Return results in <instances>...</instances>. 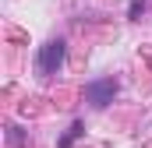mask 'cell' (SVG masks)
<instances>
[{"instance_id":"6da1fadb","label":"cell","mask_w":152,"mask_h":148,"mask_svg":"<svg viewBox=\"0 0 152 148\" xmlns=\"http://www.w3.org/2000/svg\"><path fill=\"white\" fill-rule=\"evenodd\" d=\"M64 64V42L60 39H53V42H46L42 49H39V60H36V71L42 74V78H53L57 74V67Z\"/></svg>"},{"instance_id":"3957f363","label":"cell","mask_w":152,"mask_h":148,"mask_svg":"<svg viewBox=\"0 0 152 148\" xmlns=\"http://www.w3.org/2000/svg\"><path fill=\"white\" fill-rule=\"evenodd\" d=\"M78 134H81V123H75V127H71V131H67V134L60 138V148H67V145H71V141L78 138Z\"/></svg>"},{"instance_id":"7a4b0ae2","label":"cell","mask_w":152,"mask_h":148,"mask_svg":"<svg viewBox=\"0 0 152 148\" xmlns=\"http://www.w3.org/2000/svg\"><path fill=\"white\" fill-rule=\"evenodd\" d=\"M85 95H88L92 106H106V102H113V95H117V81H113V78H106V81H92V85L85 88Z\"/></svg>"}]
</instances>
